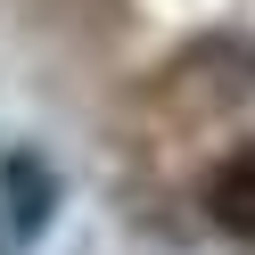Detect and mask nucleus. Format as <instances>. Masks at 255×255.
Instances as JSON below:
<instances>
[{"label":"nucleus","instance_id":"nucleus-1","mask_svg":"<svg viewBox=\"0 0 255 255\" xmlns=\"http://www.w3.org/2000/svg\"><path fill=\"white\" fill-rule=\"evenodd\" d=\"M206 214H214L231 239H255V148L222 156V165L206 173Z\"/></svg>","mask_w":255,"mask_h":255}]
</instances>
